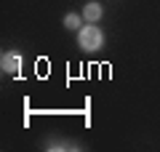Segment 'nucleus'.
Here are the masks:
<instances>
[{
  "label": "nucleus",
  "instance_id": "f257e3e1",
  "mask_svg": "<svg viewBox=\"0 0 160 152\" xmlns=\"http://www.w3.org/2000/svg\"><path fill=\"white\" fill-rule=\"evenodd\" d=\"M78 43H80L83 51H99L102 43H104V35H102V29H96L93 24H88V27H80Z\"/></svg>",
  "mask_w": 160,
  "mask_h": 152
},
{
  "label": "nucleus",
  "instance_id": "f03ea898",
  "mask_svg": "<svg viewBox=\"0 0 160 152\" xmlns=\"http://www.w3.org/2000/svg\"><path fill=\"white\" fill-rule=\"evenodd\" d=\"M0 64H3V72H11V75H19V69H22V59L16 53H6Z\"/></svg>",
  "mask_w": 160,
  "mask_h": 152
},
{
  "label": "nucleus",
  "instance_id": "7ed1b4c3",
  "mask_svg": "<svg viewBox=\"0 0 160 152\" xmlns=\"http://www.w3.org/2000/svg\"><path fill=\"white\" fill-rule=\"evenodd\" d=\"M83 16L88 19V22H99V19H102V6H99V3H88L86 8H83Z\"/></svg>",
  "mask_w": 160,
  "mask_h": 152
},
{
  "label": "nucleus",
  "instance_id": "20e7f679",
  "mask_svg": "<svg viewBox=\"0 0 160 152\" xmlns=\"http://www.w3.org/2000/svg\"><path fill=\"white\" fill-rule=\"evenodd\" d=\"M64 27H67V29H80V16L67 13V16H64Z\"/></svg>",
  "mask_w": 160,
  "mask_h": 152
}]
</instances>
